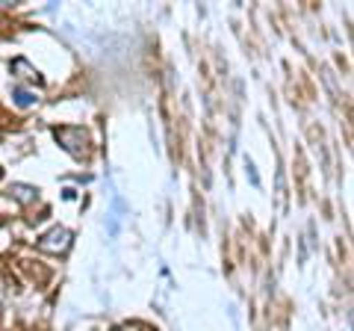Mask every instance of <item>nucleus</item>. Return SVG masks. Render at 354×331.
I'll use <instances>...</instances> for the list:
<instances>
[{"label": "nucleus", "mask_w": 354, "mask_h": 331, "mask_svg": "<svg viewBox=\"0 0 354 331\" xmlns=\"http://www.w3.org/2000/svg\"><path fill=\"white\" fill-rule=\"evenodd\" d=\"M53 136H57V142L71 154V157H77V160H86L88 157V145H92V139H88V130L86 127H74V125L53 127Z\"/></svg>", "instance_id": "nucleus-1"}, {"label": "nucleus", "mask_w": 354, "mask_h": 331, "mask_svg": "<svg viewBox=\"0 0 354 331\" xmlns=\"http://www.w3.org/2000/svg\"><path fill=\"white\" fill-rule=\"evenodd\" d=\"M71 242H74V234L68 228L53 225L50 231H44L39 237V251H44V255H65L71 249Z\"/></svg>", "instance_id": "nucleus-2"}, {"label": "nucleus", "mask_w": 354, "mask_h": 331, "mask_svg": "<svg viewBox=\"0 0 354 331\" xmlns=\"http://www.w3.org/2000/svg\"><path fill=\"white\" fill-rule=\"evenodd\" d=\"M9 195H12L18 204L30 207L39 198V190H36V186H30V184H12V186H9Z\"/></svg>", "instance_id": "nucleus-3"}, {"label": "nucleus", "mask_w": 354, "mask_h": 331, "mask_svg": "<svg viewBox=\"0 0 354 331\" xmlns=\"http://www.w3.org/2000/svg\"><path fill=\"white\" fill-rule=\"evenodd\" d=\"M12 74H18V77H24V80H30V83H36V86H41L44 80H41V74L32 69V65L24 60V57H18L15 62H12Z\"/></svg>", "instance_id": "nucleus-4"}, {"label": "nucleus", "mask_w": 354, "mask_h": 331, "mask_svg": "<svg viewBox=\"0 0 354 331\" xmlns=\"http://www.w3.org/2000/svg\"><path fill=\"white\" fill-rule=\"evenodd\" d=\"M12 98H15V104H18V107H32V104L39 101L36 95L24 89V86H15V89H12Z\"/></svg>", "instance_id": "nucleus-5"}, {"label": "nucleus", "mask_w": 354, "mask_h": 331, "mask_svg": "<svg viewBox=\"0 0 354 331\" xmlns=\"http://www.w3.org/2000/svg\"><path fill=\"white\" fill-rule=\"evenodd\" d=\"M245 172H248L251 184H254V186H260V175H257V169H254V163H251V160H245Z\"/></svg>", "instance_id": "nucleus-6"}, {"label": "nucleus", "mask_w": 354, "mask_h": 331, "mask_svg": "<svg viewBox=\"0 0 354 331\" xmlns=\"http://www.w3.org/2000/svg\"><path fill=\"white\" fill-rule=\"evenodd\" d=\"M113 331H118V328H113Z\"/></svg>", "instance_id": "nucleus-7"}]
</instances>
